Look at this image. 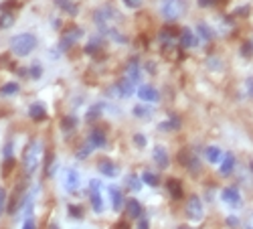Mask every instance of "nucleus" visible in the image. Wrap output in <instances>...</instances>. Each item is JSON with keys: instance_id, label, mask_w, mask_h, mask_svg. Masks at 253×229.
<instances>
[{"instance_id": "obj_32", "label": "nucleus", "mask_w": 253, "mask_h": 229, "mask_svg": "<svg viewBox=\"0 0 253 229\" xmlns=\"http://www.w3.org/2000/svg\"><path fill=\"white\" fill-rule=\"evenodd\" d=\"M124 4L128 6V8H134L136 10V8H140L144 4V0H124Z\"/></svg>"}, {"instance_id": "obj_15", "label": "nucleus", "mask_w": 253, "mask_h": 229, "mask_svg": "<svg viewBox=\"0 0 253 229\" xmlns=\"http://www.w3.org/2000/svg\"><path fill=\"white\" fill-rule=\"evenodd\" d=\"M63 184H65L67 191H75L77 186H79V173L75 169H69L65 173V181H63Z\"/></svg>"}, {"instance_id": "obj_44", "label": "nucleus", "mask_w": 253, "mask_h": 229, "mask_svg": "<svg viewBox=\"0 0 253 229\" xmlns=\"http://www.w3.org/2000/svg\"><path fill=\"white\" fill-rule=\"evenodd\" d=\"M118 229H128V225H126V223H120V225H118Z\"/></svg>"}, {"instance_id": "obj_21", "label": "nucleus", "mask_w": 253, "mask_h": 229, "mask_svg": "<svg viewBox=\"0 0 253 229\" xmlns=\"http://www.w3.org/2000/svg\"><path fill=\"white\" fill-rule=\"evenodd\" d=\"M205 156H207V160H209V162L217 164V162H221L223 152H221V148H219V146H209V148L205 150Z\"/></svg>"}, {"instance_id": "obj_16", "label": "nucleus", "mask_w": 253, "mask_h": 229, "mask_svg": "<svg viewBox=\"0 0 253 229\" xmlns=\"http://www.w3.org/2000/svg\"><path fill=\"white\" fill-rule=\"evenodd\" d=\"M29 116H31V120H35V122H43V120L47 118V110H45L43 103H33V106L29 108Z\"/></svg>"}, {"instance_id": "obj_31", "label": "nucleus", "mask_w": 253, "mask_h": 229, "mask_svg": "<svg viewBox=\"0 0 253 229\" xmlns=\"http://www.w3.org/2000/svg\"><path fill=\"white\" fill-rule=\"evenodd\" d=\"M101 108H103V106H93V108L89 110V114H87V120H89V122H91V120H97V118H99Z\"/></svg>"}, {"instance_id": "obj_18", "label": "nucleus", "mask_w": 253, "mask_h": 229, "mask_svg": "<svg viewBox=\"0 0 253 229\" xmlns=\"http://www.w3.org/2000/svg\"><path fill=\"white\" fill-rule=\"evenodd\" d=\"M126 211H128V215L132 219H140L142 217V205L136 199H130L128 203H126Z\"/></svg>"}, {"instance_id": "obj_24", "label": "nucleus", "mask_w": 253, "mask_h": 229, "mask_svg": "<svg viewBox=\"0 0 253 229\" xmlns=\"http://www.w3.org/2000/svg\"><path fill=\"white\" fill-rule=\"evenodd\" d=\"M178 126H180L178 118H168L166 122H162V124H160V130H162V132H170V130H176Z\"/></svg>"}, {"instance_id": "obj_2", "label": "nucleus", "mask_w": 253, "mask_h": 229, "mask_svg": "<svg viewBox=\"0 0 253 229\" xmlns=\"http://www.w3.org/2000/svg\"><path fill=\"white\" fill-rule=\"evenodd\" d=\"M41 158H43V144H41V140H31L23 154V166L27 175H33L37 171V166L41 164Z\"/></svg>"}, {"instance_id": "obj_14", "label": "nucleus", "mask_w": 253, "mask_h": 229, "mask_svg": "<svg viewBox=\"0 0 253 229\" xmlns=\"http://www.w3.org/2000/svg\"><path fill=\"white\" fill-rule=\"evenodd\" d=\"M97 169H99V173L103 175V177H116L118 175V166L112 162V160H108V158H103V160H99V164H97Z\"/></svg>"}, {"instance_id": "obj_6", "label": "nucleus", "mask_w": 253, "mask_h": 229, "mask_svg": "<svg viewBox=\"0 0 253 229\" xmlns=\"http://www.w3.org/2000/svg\"><path fill=\"white\" fill-rule=\"evenodd\" d=\"M186 215H188V219H195V221H199L203 217V203H201L199 197L193 195L191 199H188V203H186Z\"/></svg>"}, {"instance_id": "obj_40", "label": "nucleus", "mask_w": 253, "mask_h": 229, "mask_svg": "<svg viewBox=\"0 0 253 229\" xmlns=\"http://www.w3.org/2000/svg\"><path fill=\"white\" fill-rule=\"evenodd\" d=\"M217 0H199V6H213Z\"/></svg>"}, {"instance_id": "obj_47", "label": "nucleus", "mask_w": 253, "mask_h": 229, "mask_svg": "<svg viewBox=\"0 0 253 229\" xmlns=\"http://www.w3.org/2000/svg\"><path fill=\"white\" fill-rule=\"evenodd\" d=\"M251 45H253V41H251Z\"/></svg>"}, {"instance_id": "obj_27", "label": "nucleus", "mask_w": 253, "mask_h": 229, "mask_svg": "<svg viewBox=\"0 0 253 229\" xmlns=\"http://www.w3.org/2000/svg\"><path fill=\"white\" fill-rule=\"evenodd\" d=\"M126 184H128L132 191H140V186H142V179H140V177H136V175H130L128 179H126Z\"/></svg>"}, {"instance_id": "obj_41", "label": "nucleus", "mask_w": 253, "mask_h": 229, "mask_svg": "<svg viewBox=\"0 0 253 229\" xmlns=\"http://www.w3.org/2000/svg\"><path fill=\"white\" fill-rule=\"evenodd\" d=\"M227 225L237 227V225H239V219H237V217H229V219H227Z\"/></svg>"}, {"instance_id": "obj_7", "label": "nucleus", "mask_w": 253, "mask_h": 229, "mask_svg": "<svg viewBox=\"0 0 253 229\" xmlns=\"http://www.w3.org/2000/svg\"><path fill=\"white\" fill-rule=\"evenodd\" d=\"M221 199L231 207H239L241 205V195H239L237 186H225V189L221 191Z\"/></svg>"}, {"instance_id": "obj_34", "label": "nucleus", "mask_w": 253, "mask_h": 229, "mask_svg": "<svg viewBox=\"0 0 253 229\" xmlns=\"http://www.w3.org/2000/svg\"><path fill=\"white\" fill-rule=\"evenodd\" d=\"M4 205H6V191L0 186V215L4 213Z\"/></svg>"}, {"instance_id": "obj_11", "label": "nucleus", "mask_w": 253, "mask_h": 229, "mask_svg": "<svg viewBox=\"0 0 253 229\" xmlns=\"http://www.w3.org/2000/svg\"><path fill=\"white\" fill-rule=\"evenodd\" d=\"M178 43H180L182 49H193V47L197 45V35H195L193 31L184 29V31L180 33V37H178Z\"/></svg>"}, {"instance_id": "obj_39", "label": "nucleus", "mask_w": 253, "mask_h": 229, "mask_svg": "<svg viewBox=\"0 0 253 229\" xmlns=\"http://www.w3.org/2000/svg\"><path fill=\"white\" fill-rule=\"evenodd\" d=\"M148 227H150V225H148V221H146L144 217L138 219V229H148Z\"/></svg>"}, {"instance_id": "obj_33", "label": "nucleus", "mask_w": 253, "mask_h": 229, "mask_svg": "<svg viewBox=\"0 0 253 229\" xmlns=\"http://www.w3.org/2000/svg\"><path fill=\"white\" fill-rule=\"evenodd\" d=\"M134 144L138 148H144L146 146V136L144 134H134Z\"/></svg>"}, {"instance_id": "obj_19", "label": "nucleus", "mask_w": 253, "mask_h": 229, "mask_svg": "<svg viewBox=\"0 0 253 229\" xmlns=\"http://www.w3.org/2000/svg\"><path fill=\"white\" fill-rule=\"evenodd\" d=\"M126 77L132 79L134 83L140 79V63H138L136 59H132L130 63H128V67H126Z\"/></svg>"}, {"instance_id": "obj_38", "label": "nucleus", "mask_w": 253, "mask_h": 229, "mask_svg": "<svg viewBox=\"0 0 253 229\" xmlns=\"http://www.w3.org/2000/svg\"><path fill=\"white\" fill-rule=\"evenodd\" d=\"M69 211H71L73 217H81V207H73V205H71V207H69Z\"/></svg>"}, {"instance_id": "obj_43", "label": "nucleus", "mask_w": 253, "mask_h": 229, "mask_svg": "<svg viewBox=\"0 0 253 229\" xmlns=\"http://www.w3.org/2000/svg\"><path fill=\"white\" fill-rule=\"evenodd\" d=\"M247 229H253V215H249L247 219Z\"/></svg>"}, {"instance_id": "obj_29", "label": "nucleus", "mask_w": 253, "mask_h": 229, "mask_svg": "<svg viewBox=\"0 0 253 229\" xmlns=\"http://www.w3.org/2000/svg\"><path fill=\"white\" fill-rule=\"evenodd\" d=\"M18 92V83H6V86H2V90H0V93L2 95H12V93H16Z\"/></svg>"}, {"instance_id": "obj_10", "label": "nucleus", "mask_w": 253, "mask_h": 229, "mask_svg": "<svg viewBox=\"0 0 253 229\" xmlns=\"http://www.w3.org/2000/svg\"><path fill=\"white\" fill-rule=\"evenodd\" d=\"M87 142L91 144L93 148H105V134H103V130L93 128L89 132V136H87Z\"/></svg>"}, {"instance_id": "obj_26", "label": "nucleus", "mask_w": 253, "mask_h": 229, "mask_svg": "<svg viewBox=\"0 0 253 229\" xmlns=\"http://www.w3.org/2000/svg\"><path fill=\"white\" fill-rule=\"evenodd\" d=\"M55 4L61 6L63 10L69 12V14H75V12H77V6H75L73 2H69V0H55Z\"/></svg>"}, {"instance_id": "obj_45", "label": "nucleus", "mask_w": 253, "mask_h": 229, "mask_svg": "<svg viewBox=\"0 0 253 229\" xmlns=\"http://www.w3.org/2000/svg\"><path fill=\"white\" fill-rule=\"evenodd\" d=\"M49 229H59V227H57V225H51V227H49Z\"/></svg>"}, {"instance_id": "obj_23", "label": "nucleus", "mask_w": 253, "mask_h": 229, "mask_svg": "<svg viewBox=\"0 0 253 229\" xmlns=\"http://www.w3.org/2000/svg\"><path fill=\"white\" fill-rule=\"evenodd\" d=\"M142 183H146V184H150V186H158L160 184V179H158V175H154V173H150V171H146V173H142Z\"/></svg>"}, {"instance_id": "obj_46", "label": "nucleus", "mask_w": 253, "mask_h": 229, "mask_svg": "<svg viewBox=\"0 0 253 229\" xmlns=\"http://www.w3.org/2000/svg\"><path fill=\"white\" fill-rule=\"evenodd\" d=\"M178 229H191V227H178Z\"/></svg>"}, {"instance_id": "obj_17", "label": "nucleus", "mask_w": 253, "mask_h": 229, "mask_svg": "<svg viewBox=\"0 0 253 229\" xmlns=\"http://www.w3.org/2000/svg\"><path fill=\"white\" fill-rule=\"evenodd\" d=\"M108 193L112 197V207H114V211H120L122 209V203H124V195L122 191L118 189V186H108Z\"/></svg>"}, {"instance_id": "obj_36", "label": "nucleus", "mask_w": 253, "mask_h": 229, "mask_svg": "<svg viewBox=\"0 0 253 229\" xmlns=\"http://www.w3.org/2000/svg\"><path fill=\"white\" fill-rule=\"evenodd\" d=\"M31 75H33V77H39V75H41V65H39V63H33V67H31Z\"/></svg>"}, {"instance_id": "obj_13", "label": "nucleus", "mask_w": 253, "mask_h": 229, "mask_svg": "<svg viewBox=\"0 0 253 229\" xmlns=\"http://www.w3.org/2000/svg\"><path fill=\"white\" fill-rule=\"evenodd\" d=\"M152 156H154V162L160 166V169H168V162H170V158H168V152H166L164 146H154Z\"/></svg>"}, {"instance_id": "obj_42", "label": "nucleus", "mask_w": 253, "mask_h": 229, "mask_svg": "<svg viewBox=\"0 0 253 229\" xmlns=\"http://www.w3.org/2000/svg\"><path fill=\"white\" fill-rule=\"evenodd\" d=\"M4 156H6V158H12V144H6V148H4Z\"/></svg>"}, {"instance_id": "obj_37", "label": "nucleus", "mask_w": 253, "mask_h": 229, "mask_svg": "<svg viewBox=\"0 0 253 229\" xmlns=\"http://www.w3.org/2000/svg\"><path fill=\"white\" fill-rule=\"evenodd\" d=\"M23 229H35V219H25V223H23Z\"/></svg>"}, {"instance_id": "obj_5", "label": "nucleus", "mask_w": 253, "mask_h": 229, "mask_svg": "<svg viewBox=\"0 0 253 229\" xmlns=\"http://www.w3.org/2000/svg\"><path fill=\"white\" fill-rule=\"evenodd\" d=\"M81 35H83V31H81L79 27L69 29L67 33H63V37H61V49H63V51H67L69 47H73L77 41L81 39Z\"/></svg>"}, {"instance_id": "obj_1", "label": "nucleus", "mask_w": 253, "mask_h": 229, "mask_svg": "<svg viewBox=\"0 0 253 229\" xmlns=\"http://www.w3.org/2000/svg\"><path fill=\"white\" fill-rule=\"evenodd\" d=\"M37 49V37L33 33H20L10 39V51L16 57H27Z\"/></svg>"}, {"instance_id": "obj_25", "label": "nucleus", "mask_w": 253, "mask_h": 229, "mask_svg": "<svg viewBox=\"0 0 253 229\" xmlns=\"http://www.w3.org/2000/svg\"><path fill=\"white\" fill-rule=\"evenodd\" d=\"M197 31H199V35H201V39L203 41H211L215 35H213V31H211V27H207V25H203V23H199L197 25Z\"/></svg>"}, {"instance_id": "obj_4", "label": "nucleus", "mask_w": 253, "mask_h": 229, "mask_svg": "<svg viewBox=\"0 0 253 229\" xmlns=\"http://www.w3.org/2000/svg\"><path fill=\"white\" fill-rule=\"evenodd\" d=\"M89 201H91V207H93L95 213H101V211H103V201H101L99 183H97V181H91V183H89Z\"/></svg>"}, {"instance_id": "obj_35", "label": "nucleus", "mask_w": 253, "mask_h": 229, "mask_svg": "<svg viewBox=\"0 0 253 229\" xmlns=\"http://www.w3.org/2000/svg\"><path fill=\"white\" fill-rule=\"evenodd\" d=\"M245 90H247V95H249V97H253V77L245 81Z\"/></svg>"}, {"instance_id": "obj_8", "label": "nucleus", "mask_w": 253, "mask_h": 229, "mask_svg": "<svg viewBox=\"0 0 253 229\" xmlns=\"http://www.w3.org/2000/svg\"><path fill=\"white\" fill-rule=\"evenodd\" d=\"M114 92H116V95H118V97H130V95L136 92L134 81H132V79H128V77H124L122 81H118V83H116Z\"/></svg>"}, {"instance_id": "obj_3", "label": "nucleus", "mask_w": 253, "mask_h": 229, "mask_svg": "<svg viewBox=\"0 0 253 229\" xmlns=\"http://www.w3.org/2000/svg\"><path fill=\"white\" fill-rule=\"evenodd\" d=\"M160 12L166 20H176L182 16L184 12V4L182 0H162L160 2Z\"/></svg>"}, {"instance_id": "obj_28", "label": "nucleus", "mask_w": 253, "mask_h": 229, "mask_svg": "<svg viewBox=\"0 0 253 229\" xmlns=\"http://www.w3.org/2000/svg\"><path fill=\"white\" fill-rule=\"evenodd\" d=\"M75 126H77L75 116H67L65 120H63V130H65L67 134H69V132H73V130H75Z\"/></svg>"}, {"instance_id": "obj_22", "label": "nucleus", "mask_w": 253, "mask_h": 229, "mask_svg": "<svg viewBox=\"0 0 253 229\" xmlns=\"http://www.w3.org/2000/svg\"><path fill=\"white\" fill-rule=\"evenodd\" d=\"M168 191H170V197H174V199H180L182 197V186H180V183L176 179L168 181Z\"/></svg>"}, {"instance_id": "obj_20", "label": "nucleus", "mask_w": 253, "mask_h": 229, "mask_svg": "<svg viewBox=\"0 0 253 229\" xmlns=\"http://www.w3.org/2000/svg\"><path fill=\"white\" fill-rule=\"evenodd\" d=\"M233 166H235V156H233V154H225V156L221 158L219 171H221V175H229L231 171H233Z\"/></svg>"}, {"instance_id": "obj_12", "label": "nucleus", "mask_w": 253, "mask_h": 229, "mask_svg": "<svg viewBox=\"0 0 253 229\" xmlns=\"http://www.w3.org/2000/svg\"><path fill=\"white\" fill-rule=\"evenodd\" d=\"M10 4H2L0 6V29H8L14 25V14L8 10Z\"/></svg>"}, {"instance_id": "obj_30", "label": "nucleus", "mask_w": 253, "mask_h": 229, "mask_svg": "<svg viewBox=\"0 0 253 229\" xmlns=\"http://www.w3.org/2000/svg\"><path fill=\"white\" fill-rule=\"evenodd\" d=\"M150 114H152V112H150L148 108H144V106H136V108H134V116H136V118H150Z\"/></svg>"}, {"instance_id": "obj_9", "label": "nucleus", "mask_w": 253, "mask_h": 229, "mask_svg": "<svg viewBox=\"0 0 253 229\" xmlns=\"http://www.w3.org/2000/svg\"><path fill=\"white\" fill-rule=\"evenodd\" d=\"M136 93H138V97L142 101H160V93L152 86H146V83L136 90Z\"/></svg>"}]
</instances>
